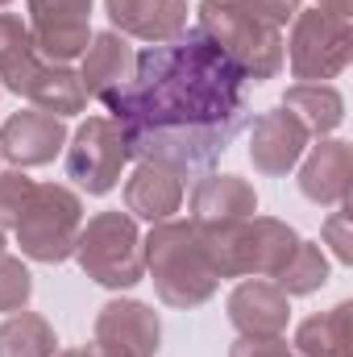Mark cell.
<instances>
[{"instance_id": "1", "label": "cell", "mask_w": 353, "mask_h": 357, "mask_svg": "<svg viewBox=\"0 0 353 357\" xmlns=\"http://www.w3.org/2000/svg\"><path fill=\"white\" fill-rule=\"evenodd\" d=\"M246 75L200 33L137 54L133 79L104 104L129 146V158L183 175L208 171L250 121Z\"/></svg>"}, {"instance_id": "2", "label": "cell", "mask_w": 353, "mask_h": 357, "mask_svg": "<svg viewBox=\"0 0 353 357\" xmlns=\"http://www.w3.org/2000/svg\"><path fill=\"white\" fill-rule=\"evenodd\" d=\"M0 84L54 116L84 112L88 104L80 71H71L67 63H46L33 46L29 25L17 13H0Z\"/></svg>"}, {"instance_id": "3", "label": "cell", "mask_w": 353, "mask_h": 357, "mask_svg": "<svg viewBox=\"0 0 353 357\" xmlns=\"http://www.w3.org/2000/svg\"><path fill=\"white\" fill-rule=\"evenodd\" d=\"M142 254H146V270H150V282L158 291V299L167 307H200L216 295L220 278L204 254V241L195 233L191 220H158L150 229V237L142 241Z\"/></svg>"}, {"instance_id": "4", "label": "cell", "mask_w": 353, "mask_h": 357, "mask_svg": "<svg viewBox=\"0 0 353 357\" xmlns=\"http://www.w3.org/2000/svg\"><path fill=\"white\" fill-rule=\"evenodd\" d=\"M216 278H274L299 245V233L274 216H246L195 229Z\"/></svg>"}, {"instance_id": "5", "label": "cell", "mask_w": 353, "mask_h": 357, "mask_svg": "<svg viewBox=\"0 0 353 357\" xmlns=\"http://www.w3.org/2000/svg\"><path fill=\"white\" fill-rule=\"evenodd\" d=\"M200 33L254 84H266L283 67V33L258 13L229 0H200Z\"/></svg>"}, {"instance_id": "6", "label": "cell", "mask_w": 353, "mask_h": 357, "mask_svg": "<svg viewBox=\"0 0 353 357\" xmlns=\"http://www.w3.org/2000/svg\"><path fill=\"white\" fill-rule=\"evenodd\" d=\"M71 258L80 262V270L91 282H100L108 291H125V287H137L146 278V254H142L137 220L121 208L91 216L80 229V241H75Z\"/></svg>"}, {"instance_id": "7", "label": "cell", "mask_w": 353, "mask_h": 357, "mask_svg": "<svg viewBox=\"0 0 353 357\" xmlns=\"http://www.w3.org/2000/svg\"><path fill=\"white\" fill-rule=\"evenodd\" d=\"M80 229H84V199L63 183H38L21 220L13 225L21 254L46 266H59L75 254Z\"/></svg>"}, {"instance_id": "8", "label": "cell", "mask_w": 353, "mask_h": 357, "mask_svg": "<svg viewBox=\"0 0 353 357\" xmlns=\"http://www.w3.org/2000/svg\"><path fill=\"white\" fill-rule=\"evenodd\" d=\"M291 38L283 42L287 46V63H291V75L299 84H324V79H337L353 59V29L350 21L341 17H329L320 8H299L291 17Z\"/></svg>"}, {"instance_id": "9", "label": "cell", "mask_w": 353, "mask_h": 357, "mask_svg": "<svg viewBox=\"0 0 353 357\" xmlns=\"http://www.w3.org/2000/svg\"><path fill=\"white\" fill-rule=\"evenodd\" d=\"M125 162L129 146L112 116H88L67 146V178H75V187H84L88 195H108L121 183Z\"/></svg>"}, {"instance_id": "10", "label": "cell", "mask_w": 353, "mask_h": 357, "mask_svg": "<svg viewBox=\"0 0 353 357\" xmlns=\"http://www.w3.org/2000/svg\"><path fill=\"white\" fill-rule=\"evenodd\" d=\"M25 25L46 63H71L91 42V0H29Z\"/></svg>"}, {"instance_id": "11", "label": "cell", "mask_w": 353, "mask_h": 357, "mask_svg": "<svg viewBox=\"0 0 353 357\" xmlns=\"http://www.w3.org/2000/svg\"><path fill=\"white\" fill-rule=\"evenodd\" d=\"M308 146H312L308 125L295 112H287V108L262 112L254 121V129H250V162L266 178H283L291 167H299V158L308 154Z\"/></svg>"}, {"instance_id": "12", "label": "cell", "mask_w": 353, "mask_h": 357, "mask_svg": "<svg viewBox=\"0 0 353 357\" xmlns=\"http://www.w3.org/2000/svg\"><path fill=\"white\" fill-rule=\"evenodd\" d=\"M67 146V125L63 116L54 112H42V108H25V112H13L4 125H0V154L25 171V167H46L63 154Z\"/></svg>"}, {"instance_id": "13", "label": "cell", "mask_w": 353, "mask_h": 357, "mask_svg": "<svg viewBox=\"0 0 353 357\" xmlns=\"http://www.w3.org/2000/svg\"><path fill=\"white\" fill-rule=\"evenodd\" d=\"M96 341H108L129 357H154L163 345L158 312L146 307L142 299H108L96 312Z\"/></svg>"}, {"instance_id": "14", "label": "cell", "mask_w": 353, "mask_h": 357, "mask_svg": "<svg viewBox=\"0 0 353 357\" xmlns=\"http://www.w3.org/2000/svg\"><path fill=\"white\" fill-rule=\"evenodd\" d=\"M353 187V146L341 137H320L312 146V154L299 167V191L320 204V208H337L350 204Z\"/></svg>"}, {"instance_id": "15", "label": "cell", "mask_w": 353, "mask_h": 357, "mask_svg": "<svg viewBox=\"0 0 353 357\" xmlns=\"http://www.w3.org/2000/svg\"><path fill=\"white\" fill-rule=\"evenodd\" d=\"M104 13L121 38L150 46L175 42L187 29V0H104Z\"/></svg>"}, {"instance_id": "16", "label": "cell", "mask_w": 353, "mask_h": 357, "mask_svg": "<svg viewBox=\"0 0 353 357\" xmlns=\"http://www.w3.org/2000/svg\"><path fill=\"white\" fill-rule=\"evenodd\" d=\"M229 320L241 337H283L291 324V295L266 278L237 282L229 295Z\"/></svg>"}, {"instance_id": "17", "label": "cell", "mask_w": 353, "mask_h": 357, "mask_svg": "<svg viewBox=\"0 0 353 357\" xmlns=\"http://www.w3.org/2000/svg\"><path fill=\"white\" fill-rule=\"evenodd\" d=\"M258 212V191L254 183L241 175H204L191 191V225L208 229V225H229V220H246Z\"/></svg>"}, {"instance_id": "18", "label": "cell", "mask_w": 353, "mask_h": 357, "mask_svg": "<svg viewBox=\"0 0 353 357\" xmlns=\"http://www.w3.org/2000/svg\"><path fill=\"white\" fill-rule=\"evenodd\" d=\"M133 67H137V54H133L129 38H121L117 29H104V33H91L88 50H84L80 84L88 96L108 100L112 91H121L133 79Z\"/></svg>"}, {"instance_id": "19", "label": "cell", "mask_w": 353, "mask_h": 357, "mask_svg": "<svg viewBox=\"0 0 353 357\" xmlns=\"http://www.w3.org/2000/svg\"><path fill=\"white\" fill-rule=\"evenodd\" d=\"M183 204V178L167 167H154V162H137V171L125 178V212L129 216H142L150 225L158 220H171Z\"/></svg>"}, {"instance_id": "20", "label": "cell", "mask_w": 353, "mask_h": 357, "mask_svg": "<svg viewBox=\"0 0 353 357\" xmlns=\"http://www.w3.org/2000/svg\"><path fill=\"white\" fill-rule=\"evenodd\" d=\"M353 303L341 299L337 307L320 312V316H308L299 328H295V354L299 357H353Z\"/></svg>"}, {"instance_id": "21", "label": "cell", "mask_w": 353, "mask_h": 357, "mask_svg": "<svg viewBox=\"0 0 353 357\" xmlns=\"http://www.w3.org/2000/svg\"><path fill=\"white\" fill-rule=\"evenodd\" d=\"M283 108L295 112L312 137H329L345 121V100L333 84H291L283 96Z\"/></svg>"}, {"instance_id": "22", "label": "cell", "mask_w": 353, "mask_h": 357, "mask_svg": "<svg viewBox=\"0 0 353 357\" xmlns=\"http://www.w3.org/2000/svg\"><path fill=\"white\" fill-rule=\"evenodd\" d=\"M59 354V337L54 324L38 312H13L8 320H0V357H54Z\"/></svg>"}, {"instance_id": "23", "label": "cell", "mask_w": 353, "mask_h": 357, "mask_svg": "<svg viewBox=\"0 0 353 357\" xmlns=\"http://www.w3.org/2000/svg\"><path fill=\"white\" fill-rule=\"evenodd\" d=\"M329 282V258H324V250L316 245V241H303L299 237V245H295V254L287 258V266L274 274V287L283 291V295H312V291H320Z\"/></svg>"}, {"instance_id": "24", "label": "cell", "mask_w": 353, "mask_h": 357, "mask_svg": "<svg viewBox=\"0 0 353 357\" xmlns=\"http://www.w3.org/2000/svg\"><path fill=\"white\" fill-rule=\"evenodd\" d=\"M29 295H33V274H29V266L21 258L0 254V312H8V316L21 312L29 303Z\"/></svg>"}, {"instance_id": "25", "label": "cell", "mask_w": 353, "mask_h": 357, "mask_svg": "<svg viewBox=\"0 0 353 357\" xmlns=\"http://www.w3.org/2000/svg\"><path fill=\"white\" fill-rule=\"evenodd\" d=\"M33 187H38V183L25 175V171H0V229H8V225L21 220V212H25Z\"/></svg>"}, {"instance_id": "26", "label": "cell", "mask_w": 353, "mask_h": 357, "mask_svg": "<svg viewBox=\"0 0 353 357\" xmlns=\"http://www.w3.org/2000/svg\"><path fill=\"white\" fill-rule=\"evenodd\" d=\"M324 241L333 245V254H337V262H353V237H350V208L345 204H337V212L324 220Z\"/></svg>"}, {"instance_id": "27", "label": "cell", "mask_w": 353, "mask_h": 357, "mask_svg": "<svg viewBox=\"0 0 353 357\" xmlns=\"http://www.w3.org/2000/svg\"><path fill=\"white\" fill-rule=\"evenodd\" d=\"M229 357H299L283 337H237Z\"/></svg>"}, {"instance_id": "28", "label": "cell", "mask_w": 353, "mask_h": 357, "mask_svg": "<svg viewBox=\"0 0 353 357\" xmlns=\"http://www.w3.org/2000/svg\"><path fill=\"white\" fill-rule=\"evenodd\" d=\"M229 4H241V8H250V13H258L270 25H287V21L299 13L303 0H229Z\"/></svg>"}, {"instance_id": "29", "label": "cell", "mask_w": 353, "mask_h": 357, "mask_svg": "<svg viewBox=\"0 0 353 357\" xmlns=\"http://www.w3.org/2000/svg\"><path fill=\"white\" fill-rule=\"evenodd\" d=\"M80 357H129V354L117 349V345H108V341H96V337H91V345H84Z\"/></svg>"}, {"instance_id": "30", "label": "cell", "mask_w": 353, "mask_h": 357, "mask_svg": "<svg viewBox=\"0 0 353 357\" xmlns=\"http://www.w3.org/2000/svg\"><path fill=\"white\" fill-rule=\"evenodd\" d=\"M316 8H320V13H329V17H341V21H350L353 0H316Z\"/></svg>"}, {"instance_id": "31", "label": "cell", "mask_w": 353, "mask_h": 357, "mask_svg": "<svg viewBox=\"0 0 353 357\" xmlns=\"http://www.w3.org/2000/svg\"><path fill=\"white\" fill-rule=\"evenodd\" d=\"M54 357H80V349H59Z\"/></svg>"}, {"instance_id": "32", "label": "cell", "mask_w": 353, "mask_h": 357, "mask_svg": "<svg viewBox=\"0 0 353 357\" xmlns=\"http://www.w3.org/2000/svg\"><path fill=\"white\" fill-rule=\"evenodd\" d=\"M0 254H4V229H0Z\"/></svg>"}, {"instance_id": "33", "label": "cell", "mask_w": 353, "mask_h": 357, "mask_svg": "<svg viewBox=\"0 0 353 357\" xmlns=\"http://www.w3.org/2000/svg\"><path fill=\"white\" fill-rule=\"evenodd\" d=\"M4 4H8V0H0V8H4Z\"/></svg>"}]
</instances>
